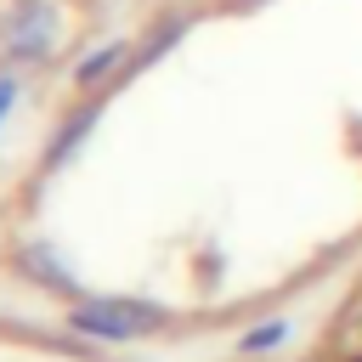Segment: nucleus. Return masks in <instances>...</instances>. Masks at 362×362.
Instances as JSON below:
<instances>
[{
  "mask_svg": "<svg viewBox=\"0 0 362 362\" xmlns=\"http://www.w3.org/2000/svg\"><path fill=\"white\" fill-rule=\"evenodd\" d=\"M124 57H130L124 45H107V51H96L90 62H79V85H96V79H107V74H113Z\"/></svg>",
  "mask_w": 362,
  "mask_h": 362,
  "instance_id": "3",
  "label": "nucleus"
},
{
  "mask_svg": "<svg viewBox=\"0 0 362 362\" xmlns=\"http://www.w3.org/2000/svg\"><path fill=\"white\" fill-rule=\"evenodd\" d=\"M51 45H57V11L45 0H17L0 17V51L11 62H40Z\"/></svg>",
  "mask_w": 362,
  "mask_h": 362,
  "instance_id": "2",
  "label": "nucleus"
},
{
  "mask_svg": "<svg viewBox=\"0 0 362 362\" xmlns=\"http://www.w3.org/2000/svg\"><path fill=\"white\" fill-rule=\"evenodd\" d=\"M11 96H17V85H11V79H0V119L11 113Z\"/></svg>",
  "mask_w": 362,
  "mask_h": 362,
  "instance_id": "5",
  "label": "nucleus"
},
{
  "mask_svg": "<svg viewBox=\"0 0 362 362\" xmlns=\"http://www.w3.org/2000/svg\"><path fill=\"white\" fill-rule=\"evenodd\" d=\"M266 345H283V322H260V328L243 339V351H266Z\"/></svg>",
  "mask_w": 362,
  "mask_h": 362,
  "instance_id": "4",
  "label": "nucleus"
},
{
  "mask_svg": "<svg viewBox=\"0 0 362 362\" xmlns=\"http://www.w3.org/2000/svg\"><path fill=\"white\" fill-rule=\"evenodd\" d=\"M158 322H164V311L153 300H85V305H74V328L90 339H136V334H153Z\"/></svg>",
  "mask_w": 362,
  "mask_h": 362,
  "instance_id": "1",
  "label": "nucleus"
}]
</instances>
